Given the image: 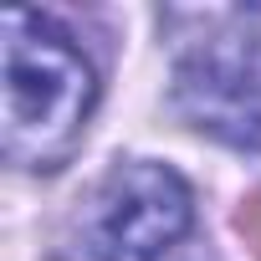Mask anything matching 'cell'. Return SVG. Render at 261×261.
I'll list each match as a JSON object with an SVG mask.
<instances>
[{"label":"cell","mask_w":261,"mask_h":261,"mask_svg":"<svg viewBox=\"0 0 261 261\" xmlns=\"http://www.w3.org/2000/svg\"><path fill=\"white\" fill-rule=\"evenodd\" d=\"M174 97L195 128L236 149H261V46L251 36L220 31L195 46L179 62Z\"/></svg>","instance_id":"obj_3"},{"label":"cell","mask_w":261,"mask_h":261,"mask_svg":"<svg viewBox=\"0 0 261 261\" xmlns=\"http://www.w3.org/2000/svg\"><path fill=\"white\" fill-rule=\"evenodd\" d=\"M57 261H113V256H102V251H92V246H77V251H62Z\"/></svg>","instance_id":"obj_5"},{"label":"cell","mask_w":261,"mask_h":261,"mask_svg":"<svg viewBox=\"0 0 261 261\" xmlns=\"http://www.w3.org/2000/svg\"><path fill=\"white\" fill-rule=\"evenodd\" d=\"M195 220L190 185L159 159H128L102 179L97 236L113 261H159L169 256Z\"/></svg>","instance_id":"obj_2"},{"label":"cell","mask_w":261,"mask_h":261,"mask_svg":"<svg viewBox=\"0 0 261 261\" xmlns=\"http://www.w3.org/2000/svg\"><path fill=\"white\" fill-rule=\"evenodd\" d=\"M97 102L87 51L36 11L6 16V159L51 174L72 159Z\"/></svg>","instance_id":"obj_1"},{"label":"cell","mask_w":261,"mask_h":261,"mask_svg":"<svg viewBox=\"0 0 261 261\" xmlns=\"http://www.w3.org/2000/svg\"><path fill=\"white\" fill-rule=\"evenodd\" d=\"M236 230L251 241V251H256V261H261V190H256V195L236 210Z\"/></svg>","instance_id":"obj_4"}]
</instances>
